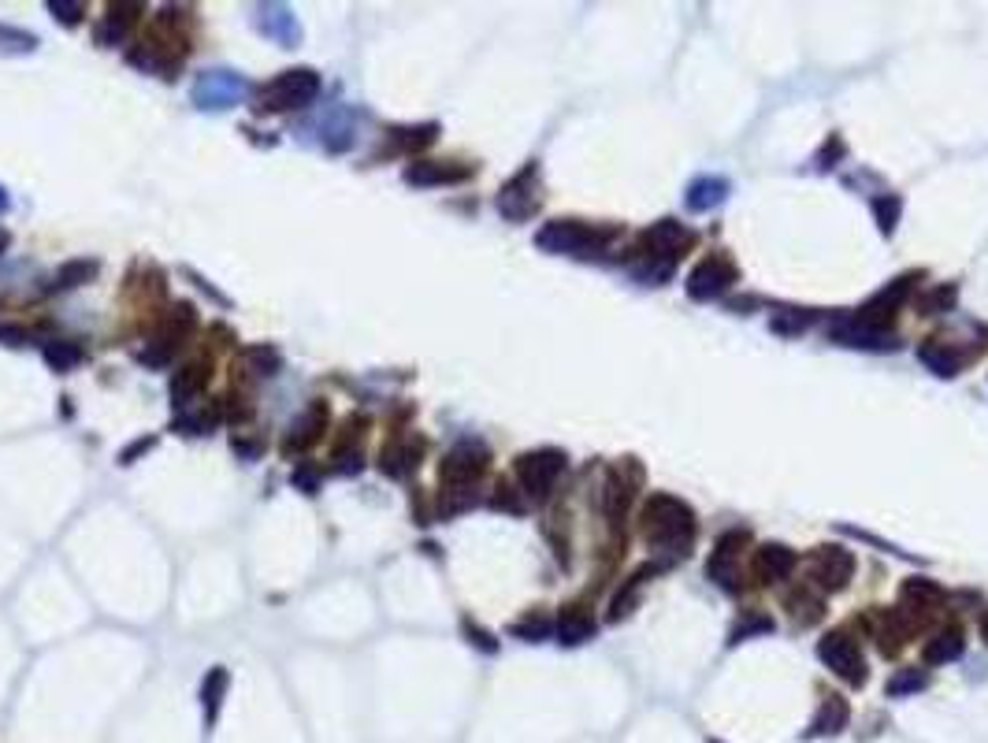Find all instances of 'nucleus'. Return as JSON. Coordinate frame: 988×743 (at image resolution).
Instances as JSON below:
<instances>
[{
    "label": "nucleus",
    "instance_id": "9",
    "mask_svg": "<svg viewBox=\"0 0 988 743\" xmlns=\"http://www.w3.org/2000/svg\"><path fill=\"white\" fill-rule=\"evenodd\" d=\"M832 339L844 342V346H873V350H888L896 335L888 331V327H877V324H866L862 316H847L840 324H832Z\"/></svg>",
    "mask_w": 988,
    "mask_h": 743
},
{
    "label": "nucleus",
    "instance_id": "28",
    "mask_svg": "<svg viewBox=\"0 0 988 743\" xmlns=\"http://www.w3.org/2000/svg\"><path fill=\"white\" fill-rule=\"evenodd\" d=\"M710 580H714L717 587H725V591H740V569L732 565V558L728 554H714L710 558Z\"/></svg>",
    "mask_w": 988,
    "mask_h": 743
},
{
    "label": "nucleus",
    "instance_id": "13",
    "mask_svg": "<svg viewBox=\"0 0 988 743\" xmlns=\"http://www.w3.org/2000/svg\"><path fill=\"white\" fill-rule=\"evenodd\" d=\"M595 636V617L584 610V606H565L558 617V639L565 647H576V643H587Z\"/></svg>",
    "mask_w": 988,
    "mask_h": 743
},
{
    "label": "nucleus",
    "instance_id": "34",
    "mask_svg": "<svg viewBox=\"0 0 988 743\" xmlns=\"http://www.w3.org/2000/svg\"><path fill=\"white\" fill-rule=\"evenodd\" d=\"M249 361H253V368H257L260 376H275L279 372V353L272 350V346H257V350H249Z\"/></svg>",
    "mask_w": 988,
    "mask_h": 743
},
{
    "label": "nucleus",
    "instance_id": "46",
    "mask_svg": "<svg viewBox=\"0 0 988 743\" xmlns=\"http://www.w3.org/2000/svg\"><path fill=\"white\" fill-rule=\"evenodd\" d=\"M4 209H8V194H4V190H0V212H4Z\"/></svg>",
    "mask_w": 988,
    "mask_h": 743
},
{
    "label": "nucleus",
    "instance_id": "22",
    "mask_svg": "<svg viewBox=\"0 0 988 743\" xmlns=\"http://www.w3.org/2000/svg\"><path fill=\"white\" fill-rule=\"evenodd\" d=\"M238 90H242V82L238 79H220V75H208L201 86H197V101H201V108H220V105H227L231 97H238Z\"/></svg>",
    "mask_w": 988,
    "mask_h": 743
},
{
    "label": "nucleus",
    "instance_id": "3",
    "mask_svg": "<svg viewBox=\"0 0 988 743\" xmlns=\"http://www.w3.org/2000/svg\"><path fill=\"white\" fill-rule=\"evenodd\" d=\"M818 658L829 665L836 677L847 680L851 688H862V680H866V658H862V647L847 632H829V636L821 639Z\"/></svg>",
    "mask_w": 988,
    "mask_h": 743
},
{
    "label": "nucleus",
    "instance_id": "12",
    "mask_svg": "<svg viewBox=\"0 0 988 743\" xmlns=\"http://www.w3.org/2000/svg\"><path fill=\"white\" fill-rule=\"evenodd\" d=\"M468 179V168H454V164H442V160H416L405 168V183L409 186H442V183H461Z\"/></svg>",
    "mask_w": 988,
    "mask_h": 743
},
{
    "label": "nucleus",
    "instance_id": "40",
    "mask_svg": "<svg viewBox=\"0 0 988 743\" xmlns=\"http://www.w3.org/2000/svg\"><path fill=\"white\" fill-rule=\"evenodd\" d=\"M465 632H468V639H472V643H476V647H480V651L494 654V647H498V643H494V639L487 636V632H480V628L472 625V621H465Z\"/></svg>",
    "mask_w": 988,
    "mask_h": 743
},
{
    "label": "nucleus",
    "instance_id": "21",
    "mask_svg": "<svg viewBox=\"0 0 988 743\" xmlns=\"http://www.w3.org/2000/svg\"><path fill=\"white\" fill-rule=\"evenodd\" d=\"M416 454L420 450H413L409 443H390L383 454H379V469L387 472L390 480H402V476H409V472L416 469Z\"/></svg>",
    "mask_w": 988,
    "mask_h": 743
},
{
    "label": "nucleus",
    "instance_id": "6",
    "mask_svg": "<svg viewBox=\"0 0 988 743\" xmlns=\"http://www.w3.org/2000/svg\"><path fill=\"white\" fill-rule=\"evenodd\" d=\"M487 461H491L487 446H480V443H461V446H454L450 454L442 457L439 480L446 483V487H472V483L483 476Z\"/></svg>",
    "mask_w": 988,
    "mask_h": 743
},
{
    "label": "nucleus",
    "instance_id": "4",
    "mask_svg": "<svg viewBox=\"0 0 988 743\" xmlns=\"http://www.w3.org/2000/svg\"><path fill=\"white\" fill-rule=\"evenodd\" d=\"M565 472V454L561 450H532L517 457V480L520 487L535 498H546L554 491L558 476Z\"/></svg>",
    "mask_w": 988,
    "mask_h": 743
},
{
    "label": "nucleus",
    "instance_id": "31",
    "mask_svg": "<svg viewBox=\"0 0 988 743\" xmlns=\"http://www.w3.org/2000/svg\"><path fill=\"white\" fill-rule=\"evenodd\" d=\"M647 573H650V569H643V573H636L632 580H628V584L621 587V595H617V599H613V606H610V621H621L624 613L636 606V591H639V584H643V576H647Z\"/></svg>",
    "mask_w": 988,
    "mask_h": 743
},
{
    "label": "nucleus",
    "instance_id": "33",
    "mask_svg": "<svg viewBox=\"0 0 988 743\" xmlns=\"http://www.w3.org/2000/svg\"><path fill=\"white\" fill-rule=\"evenodd\" d=\"M435 134H439V127L435 123H424V127H402V131H394V142L398 145H428V142H435Z\"/></svg>",
    "mask_w": 988,
    "mask_h": 743
},
{
    "label": "nucleus",
    "instance_id": "25",
    "mask_svg": "<svg viewBox=\"0 0 988 743\" xmlns=\"http://www.w3.org/2000/svg\"><path fill=\"white\" fill-rule=\"evenodd\" d=\"M223 691H227V669H212L205 677V684H201V703H205V717L208 721H216V714H220V703H223Z\"/></svg>",
    "mask_w": 988,
    "mask_h": 743
},
{
    "label": "nucleus",
    "instance_id": "45",
    "mask_svg": "<svg viewBox=\"0 0 988 743\" xmlns=\"http://www.w3.org/2000/svg\"><path fill=\"white\" fill-rule=\"evenodd\" d=\"M981 636H985V643H988V613H985V621H981Z\"/></svg>",
    "mask_w": 988,
    "mask_h": 743
},
{
    "label": "nucleus",
    "instance_id": "36",
    "mask_svg": "<svg viewBox=\"0 0 988 743\" xmlns=\"http://www.w3.org/2000/svg\"><path fill=\"white\" fill-rule=\"evenodd\" d=\"M769 628H773V621H769V617H754V621L747 617L743 625L732 628V643H743L747 636H754V632H769Z\"/></svg>",
    "mask_w": 988,
    "mask_h": 743
},
{
    "label": "nucleus",
    "instance_id": "17",
    "mask_svg": "<svg viewBox=\"0 0 988 743\" xmlns=\"http://www.w3.org/2000/svg\"><path fill=\"white\" fill-rule=\"evenodd\" d=\"M962 651H966V639H962V632L959 628H948V632H940V636L929 639L922 654H925V662L929 665H944V662L962 658Z\"/></svg>",
    "mask_w": 988,
    "mask_h": 743
},
{
    "label": "nucleus",
    "instance_id": "32",
    "mask_svg": "<svg viewBox=\"0 0 988 743\" xmlns=\"http://www.w3.org/2000/svg\"><path fill=\"white\" fill-rule=\"evenodd\" d=\"M925 688V673L922 669H903L896 677L888 680V695H910V691Z\"/></svg>",
    "mask_w": 988,
    "mask_h": 743
},
{
    "label": "nucleus",
    "instance_id": "38",
    "mask_svg": "<svg viewBox=\"0 0 988 743\" xmlns=\"http://www.w3.org/2000/svg\"><path fill=\"white\" fill-rule=\"evenodd\" d=\"M951 301H955V287L951 283H944V287H936L929 298H925V309H951Z\"/></svg>",
    "mask_w": 988,
    "mask_h": 743
},
{
    "label": "nucleus",
    "instance_id": "44",
    "mask_svg": "<svg viewBox=\"0 0 988 743\" xmlns=\"http://www.w3.org/2000/svg\"><path fill=\"white\" fill-rule=\"evenodd\" d=\"M8 242H12V238H8V231H0V253L8 249Z\"/></svg>",
    "mask_w": 988,
    "mask_h": 743
},
{
    "label": "nucleus",
    "instance_id": "29",
    "mask_svg": "<svg viewBox=\"0 0 988 743\" xmlns=\"http://www.w3.org/2000/svg\"><path fill=\"white\" fill-rule=\"evenodd\" d=\"M509 632L517 639H528V643H539V639H546V632H550V621H546L543 613H528L524 621H517V625H509Z\"/></svg>",
    "mask_w": 988,
    "mask_h": 743
},
{
    "label": "nucleus",
    "instance_id": "10",
    "mask_svg": "<svg viewBox=\"0 0 988 743\" xmlns=\"http://www.w3.org/2000/svg\"><path fill=\"white\" fill-rule=\"evenodd\" d=\"M795 569V550L784 547V543H762L754 550V576L762 584H777V580H788Z\"/></svg>",
    "mask_w": 988,
    "mask_h": 743
},
{
    "label": "nucleus",
    "instance_id": "41",
    "mask_svg": "<svg viewBox=\"0 0 988 743\" xmlns=\"http://www.w3.org/2000/svg\"><path fill=\"white\" fill-rule=\"evenodd\" d=\"M0 41H15V49H19V53H23V49L30 53V49L38 45V38H30V34H15V30H8V27H0Z\"/></svg>",
    "mask_w": 988,
    "mask_h": 743
},
{
    "label": "nucleus",
    "instance_id": "20",
    "mask_svg": "<svg viewBox=\"0 0 988 743\" xmlns=\"http://www.w3.org/2000/svg\"><path fill=\"white\" fill-rule=\"evenodd\" d=\"M918 357H922V365L929 368V372H936V376H955L959 372V353L951 350V346H944V342H922V350H918Z\"/></svg>",
    "mask_w": 988,
    "mask_h": 743
},
{
    "label": "nucleus",
    "instance_id": "26",
    "mask_svg": "<svg viewBox=\"0 0 988 743\" xmlns=\"http://www.w3.org/2000/svg\"><path fill=\"white\" fill-rule=\"evenodd\" d=\"M82 346L78 342H67V339H60V342H49L45 346V361H49V368H56V372H71L75 365H82Z\"/></svg>",
    "mask_w": 988,
    "mask_h": 743
},
{
    "label": "nucleus",
    "instance_id": "37",
    "mask_svg": "<svg viewBox=\"0 0 988 743\" xmlns=\"http://www.w3.org/2000/svg\"><path fill=\"white\" fill-rule=\"evenodd\" d=\"M491 506H494V509H506V513H524V502H520V498L513 495V487H506V483H502V487L494 491Z\"/></svg>",
    "mask_w": 988,
    "mask_h": 743
},
{
    "label": "nucleus",
    "instance_id": "43",
    "mask_svg": "<svg viewBox=\"0 0 988 743\" xmlns=\"http://www.w3.org/2000/svg\"><path fill=\"white\" fill-rule=\"evenodd\" d=\"M294 483H301V487H305V491L312 495V487H316V472H312L309 465H301V469L294 472Z\"/></svg>",
    "mask_w": 988,
    "mask_h": 743
},
{
    "label": "nucleus",
    "instance_id": "8",
    "mask_svg": "<svg viewBox=\"0 0 988 743\" xmlns=\"http://www.w3.org/2000/svg\"><path fill=\"white\" fill-rule=\"evenodd\" d=\"M736 283V268L721 257H706L702 264H695L688 275V294L695 301H714L721 298L728 287Z\"/></svg>",
    "mask_w": 988,
    "mask_h": 743
},
{
    "label": "nucleus",
    "instance_id": "2",
    "mask_svg": "<svg viewBox=\"0 0 988 743\" xmlns=\"http://www.w3.org/2000/svg\"><path fill=\"white\" fill-rule=\"evenodd\" d=\"M316 93H320V75L309 67H298V71H283L272 82H264L257 97L260 108L268 112H290V108H305L309 101H316Z\"/></svg>",
    "mask_w": 988,
    "mask_h": 743
},
{
    "label": "nucleus",
    "instance_id": "14",
    "mask_svg": "<svg viewBox=\"0 0 988 743\" xmlns=\"http://www.w3.org/2000/svg\"><path fill=\"white\" fill-rule=\"evenodd\" d=\"M205 383H208V361H190V365L182 368V372H175V379H171V402L190 405V398H197V394L205 391Z\"/></svg>",
    "mask_w": 988,
    "mask_h": 743
},
{
    "label": "nucleus",
    "instance_id": "27",
    "mask_svg": "<svg viewBox=\"0 0 988 743\" xmlns=\"http://www.w3.org/2000/svg\"><path fill=\"white\" fill-rule=\"evenodd\" d=\"M899 212H903V201H899L896 194H877L873 197V216H877V223H881L884 235H892V231H896Z\"/></svg>",
    "mask_w": 988,
    "mask_h": 743
},
{
    "label": "nucleus",
    "instance_id": "35",
    "mask_svg": "<svg viewBox=\"0 0 988 743\" xmlns=\"http://www.w3.org/2000/svg\"><path fill=\"white\" fill-rule=\"evenodd\" d=\"M49 12L60 15V23L75 27L78 19H82V4H71V0H49Z\"/></svg>",
    "mask_w": 988,
    "mask_h": 743
},
{
    "label": "nucleus",
    "instance_id": "39",
    "mask_svg": "<svg viewBox=\"0 0 988 743\" xmlns=\"http://www.w3.org/2000/svg\"><path fill=\"white\" fill-rule=\"evenodd\" d=\"M0 342H4V346H26V342H30V331H26V327L0 324Z\"/></svg>",
    "mask_w": 988,
    "mask_h": 743
},
{
    "label": "nucleus",
    "instance_id": "16",
    "mask_svg": "<svg viewBox=\"0 0 988 743\" xmlns=\"http://www.w3.org/2000/svg\"><path fill=\"white\" fill-rule=\"evenodd\" d=\"M130 12H138V4H112V8H108V19L93 30L97 45H104V49H108V45H119L123 34H127V27L134 23V15Z\"/></svg>",
    "mask_w": 988,
    "mask_h": 743
},
{
    "label": "nucleus",
    "instance_id": "24",
    "mask_svg": "<svg viewBox=\"0 0 988 743\" xmlns=\"http://www.w3.org/2000/svg\"><path fill=\"white\" fill-rule=\"evenodd\" d=\"M788 610H792V617L799 625H814V621H821L825 606H821L818 595H810V587H799V591L788 595Z\"/></svg>",
    "mask_w": 988,
    "mask_h": 743
},
{
    "label": "nucleus",
    "instance_id": "5",
    "mask_svg": "<svg viewBox=\"0 0 988 743\" xmlns=\"http://www.w3.org/2000/svg\"><path fill=\"white\" fill-rule=\"evenodd\" d=\"M598 242H602V235L576 220H554L535 235V246L546 253H591Z\"/></svg>",
    "mask_w": 988,
    "mask_h": 743
},
{
    "label": "nucleus",
    "instance_id": "42",
    "mask_svg": "<svg viewBox=\"0 0 988 743\" xmlns=\"http://www.w3.org/2000/svg\"><path fill=\"white\" fill-rule=\"evenodd\" d=\"M153 443H156V439H138V443H130L127 450L119 454V461H123V465H130V461H134V457H138V454H145V450H153Z\"/></svg>",
    "mask_w": 988,
    "mask_h": 743
},
{
    "label": "nucleus",
    "instance_id": "18",
    "mask_svg": "<svg viewBox=\"0 0 988 743\" xmlns=\"http://www.w3.org/2000/svg\"><path fill=\"white\" fill-rule=\"evenodd\" d=\"M851 721V706L844 703V699H825L821 703V710H818V717H814V725H810V732L806 736H832V732H840Z\"/></svg>",
    "mask_w": 988,
    "mask_h": 743
},
{
    "label": "nucleus",
    "instance_id": "1",
    "mask_svg": "<svg viewBox=\"0 0 988 743\" xmlns=\"http://www.w3.org/2000/svg\"><path fill=\"white\" fill-rule=\"evenodd\" d=\"M643 535L650 547H684L695 535V513L680 498L654 495L643 509Z\"/></svg>",
    "mask_w": 988,
    "mask_h": 743
},
{
    "label": "nucleus",
    "instance_id": "11",
    "mask_svg": "<svg viewBox=\"0 0 988 743\" xmlns=\"http://www.w3.org/2000/svg\"><path fill=\"white\" fill-rule=\"evenodd\" d=\"M528 183H535V168H524L517 179H513V183L498 194V209H502V216H509V220H524V216H532L535 197L528 194Z\"/></svg>",
    "mask_w": 988,
    "mask_h": 743
},
{
    "label": "nucleus",
    "instance_id": "7",
    "mask_svg": "<svg viewBox=\"0 0 988 743\" xmlns=\"http://www.w3.org/2000/svg\"><path fill=\"white\" fill-rule=\"evenodd\" d=\"M810 576H814V584L825 587V591H840V587H847V580L855 576V558H851V550L818 547L814 550V558H810Z\"/></svg>",
    "mask_w": 988,
    "mask_h": 743
},
{
    "label": "nucleus",
    "instance_id": "23",
    "mask_svg": "<svg viewBox=\"0 0 988 743\" xmlns=\"http://www.w3.org/2000/svg\"><path fill=\"white\" fill-rule=\"evenodd\" d=\"M725 194H728L725 179H699V183L688 186V209H695V212L714 209V205L725 201Z\"/></svg>",
    "mask_w": 988,
    "mask_h": 743
},
{
    "label": "nucleus",
    "instance_id": "30",
    "mask_svg": "<svg viewBox=\"0 0 988 743\" xmlns=\"http://www.w3.org/2000/svg\"><path fill=\"white\" fill-rule=\"evenodd\" d=\"M97 275V264L93 261H71V264H64L60 268V275H56V287H78V283H86V279H93Z\"/></svg>",
    "mask_w": 988,
    "mask_h": 743
},
{
    "label": "nucleus",
    "instance_id": "15",
    "mask_svg": "<svg viewBox=\"0 0 988 743\" xmlns=\"http://www.w3.org/2000/svg\"><path fill=\"white\" fill-rule=\"evenodd\" d=\"M324 424H327V405L316 402L309 413L290 428V435H286V454H290V450H305L309 443H316L320 431H324Z\"/></svg>",
    "mask_w": 988,
    "mask_h": 743
},
{
    "label": "nucleus",
    "instance_id": "19",
    "mask_svg": "<svg viewBox=\"0 0 988 743\" xmlns=\"http://www.w3.org/2000/svg\"><path fill=\"white\" fill-rule=\"evenodd\" d=\"M903 602L914 606V610H936L944 602V587L936 580H925V576H910L903 584Z\"/></svg>",
    "mask_w": 988,
    "mask_h": 743
}]
</instances>
